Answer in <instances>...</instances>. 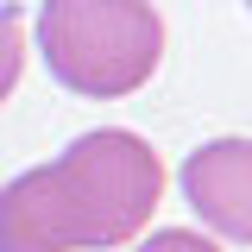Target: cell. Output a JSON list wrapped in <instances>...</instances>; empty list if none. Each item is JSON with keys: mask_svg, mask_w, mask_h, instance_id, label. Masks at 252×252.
<instances>
[{"mask_svg": "<svg viewBox=\"0 0 252 252\" xmlns=\"http://www.w3.org/2000/svg\"><path fill=\"white\" fill-rule=\"evenodd\" d=\"M183 183V202L195 208V220L233 240V246H252V139H208L183 158L177 170Z\"/></svg>", "mask_w": 252, "mask_h": 252, "instance_id": "cell-3", "label": "cell"}, {"mask_svg": "<svg viewBox=\"0 0 252 252\" xmlns=\"http://www.w3.org/2000/svg\"><path fill=\"white\" fill-rule=\"evenodd\" d=\"M19 76H26V19L19 6H0V101L19 89Z\"/></svg>", "mask_w": 252, "mask_h": 252, "instance_id": "cell-4", "label": "cell"}, {"mask_svg": "<svg viewBox=\"0 0 252 252\" xmlns=\"http://www.w3.org/2000/svg\"><path fill=\"white\" fill-rule=\"evenodd\" d=\"M246 6H252V0H246Z\"/></svg>", "mask_w": 252, "mask_h": 252, "instance_id": "cell-6", "label": "cell"}, {"mask_svg": "<svg viewBox=\"0 0 252 252\" xmlns=\"http://www.w3.org/2000/svg\"><path fill=\"white\" fill-rule=\"evenodd\" d=\"M38 51L69 94L126 101L164 63V19L152 0H44Z\"/></svg>", "mask_w": 252, "mask_h": 252, "instance_id": "cell-2", "label": "cell"}, {"mask_svg": "<svg viewBox=\"0 0 252 252\" xmlns=\"http://www.w3.org/2000/svg\"><path fill=\"white\" fill-rule=\"evenodd\" d=\"M132 252H220L208 233H189V227H158V233H145Z\"/></svg>", "mask_w": 252, "mask_h": 252, "instance_id": "cell-5", "label": "cell"}, {"mask_svg": "<svg viewBox=\"0 0 252 252\" xmlns=\"http://www.w3.org/2000/svg\"><path fill=\"white\" fill-rule=\"evenodd\" d=\"M164 202V158L126 126H94L0 189V252L132 246Z\"/></svg>", "mask_w": 252, "mask_h": 252, "instance_id": "cell-1", "label": "cell"}]
</instances>
